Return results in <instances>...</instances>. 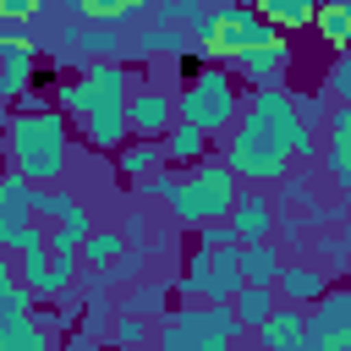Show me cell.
I'll use <instances>...</instances> for the list:
<instances>
[{
    "mask_svg": "<svg viewBox=\"0 0 351 351\" xmlns=\"http://www.w3.org/2000/svg\"><path fill=\"white\" fill-rule=\"evenodd\" d=\"M230 176L241 186H269L280 181L296 159L313 170L318 165V132L296 121L291 88H247L236 121L225 126V154Z\"/></svg>",
    "mask_w": 351,
    "mask_h": 351,
    "instance_id": "1",
    "label": "cell"
},
{
    "mask_svg": "<svg viewBox=\"0 0 351 351\" xmlns=\"http://www.w3.org/2000/svg\"><path fill=\"white\" fill-rule=\"evenodd\" d=\"M71 115L49 99H33V104H11L5 126H0V154H5V170H16L22 181L44 186V181H60L66 165H71Z\"/></svg>",
    "mask_w": 351,
    "mask_h": 351,
    "instance_id": "2",
    "label": "cell"
},
{
    "mask_svg": "<svg viewBox=\"0 0 351 351\" xmlns=\"http://www.w3.org/2000/svg\"><path fill=\"white\" fill-rule=\"evenodd\" d=\"M236 110H241V82L230 77L225 60H203L186 82H176V121L203 126L214 143L225 137V126L236 121Z\"/></svg>",
    "mask_w": 351,
    "mask_h": 351,
    "instance_id": "3",
    "label": "cell"
},
{
    "mask_svg": "<svg viewBox=\"0 0 351 351\" xmlns=\"http://www.w3.org/2000/svg\"><path fill=\"white\" fill-rule=\"evenodd\" d=\"M269 33H274V27L252 11V0H230V5H219V11H203V16L186 27V38L203 44L214 60H230V55L252 49V44H263Z\"/></svg>",
    "mask_w": 351,
    "mask_h": 351,
    "instance_id": "4",
    "label": "cell"
},
{
    "mask_svg": "<svg viewBox=\"0 0 351 351\" xmlns=\"http://www.w3.org/2000/svg\"><path fill=\"white\" fill-rule=\"evenodd\" d=\"M241 285V269H236V247H197L181 258V274L170 280V296L176 302H230V291Z\"/></svg>",
    "mask_w": 351,
    "mask_h": 351,
    "instance_id": "5",
    "label": "cell"
},
{
    "mask_svg": "<svg viewBox=\"0 0 351 351\" xmlns=\"http://www.w3.org/2000/svg\"><path fill=\"white\" fill-rule=\"evenodd\" d=\"M154 346H165V351H225L230 340L214 329L208 302H186V307H165L154 318Z\"/></svg>",
    "mask_w": 351,
    "mask_h": 351,
    "instance_id": "6",
    "label": "cell"
},
{
    "mask_svg": "<svg viewBox=\"0 0 351 351\" xmlns=\"http://www.w3.org/2000/svg\"><path fill=\"white\" fill-rule=\"evenodd\" d=\"M225 66H230V77H236L241 88H285V77H291V66H296V44H291V33H269L263 44L230 55Z\"/></svg>",
    "mask_w": 351,
    "mask_h": 351,
    "instance_id": "7",
    "label": "cell"
},
{
    "mask_svg": "<svg viewBox=\"0 0 351 351\" xmlns=\"http://www.w3.org/2000/svg\"><path fill=\"white\" fill-rule=\"evenodd\" d=\"M77 252H49V247H33V252H16V280L33 291V302H60L77 291Z\"/></svg>",
    "mask_w": 351,
    "mask_h": 351,
    "instance_id": "8",
    "label": "cell"
},
{
    "mask_svg": "<svg viewBox=\"0 0 351 351\" xmlns=\"http://www.w3.org/2000/svg\"><path fill=\"white\" fill-rule=\"evenodd\" d=\"M307 329H302V351H351V291L329 285L318 302H307Z\"/></svg>",
    "mask_w": 351,
    "mask_h": 351,
    "instance_id": "9",
    "label": "cell"
},
{
    "mask_svg": "<svg viewBox=\"0 0 351 351\" xmlns=\"http://www.w3.org/2000/svg\"><path fill=\"white\" fill-rule=\"evenodd\" d=\"M176 126V88L154 77H132L126 93V132L132 137H165Z\"/></svg>",
    "mask_w": 351,
    "mask_h": 351,
    "instance_id": "10",
    "label": "cell"
},
{
    "mask_svg": "<svg viewBox=\"0 0 351 351\" xmlns=\"http://www.w3.org/2000/svg\"><path fill=\"white\" fill-rule=\"evenodd\" d=\"M318 165H324V176H329V186L335 192H346L351 186V104H329V115L318 121Z\"/></svg>",
    "mask_w": 351,
    "mask_h": 351,
    "instance_id": "11",
    "label": "cell"
},
{
    "mask_svg": "<svg viewBox=\"0 0 351 351\" xmlns=\"http://www.w3.org/2000/svg\"><path fill=\"white\" fill-rule=\"evenodd\" d=\"M274 219H280V208H274L269 186H241V192L230 197V208H225V225L236 230V241H263V236H274Z\"/></svg>",
    "mask_w": 351,
    "mask_h": 351,
    "instance_id": "12",
    "label": "cell"
},
{
    "mask_svg": "<svg viewBox=\"0 0 351 351\" xmlns=\"http://www.w3.org/2000/svg\"><path fill=\"white\" fill-rule=\"evenodd\" d=\"M329 285H335V274H329L318 258H307V252H302V258L285 252V263H280V274H274V296H280V302H296V307L318 302Z\"/></svg>",
    "mask_w": 351,
    "mask_h": 351,
    "instance_id": "13",
    "label": "cell"
},
{
    "mask_svg": "<svg viewBox=\"0 0 351 351\" xmlns=\"http://www.w3.org/2000/svg\"><path fill=\"white\" fill-rule=\"evenodd\" d=\"M302 329H307V307H296V302H274L247 335H252L263 351H302Z\"/></svg>",
    "mask_w": 351,
    "mask_h": 351,
    "instance_id": "14",
    "label": "cell"
},
{
    "mask_svg": "<svg viewBox=\"0 0 351 351\" xmlns=\"http://www.w3.org/2000/svg\"><path fill=\"white\" fill-rule=\"evenodd\" d=\"M186 49V27H170V22H148V27H137V38L126 44V55H132V66H148V60H170V55H181Z\"/></svg>",
    "mask_w": 351,
    "mask_h": 351,
    "instance_id": "15",
    "label": "cell"
},
{
    "mask_svg": "<svg viewBox=\"0 0 351 351\" xmlns=\"http://www.w3.org/2000/svg\"><path fill=\"white\" fill-rule=\"evenodd\" d=\"M280 263H285V247H280L274 236H263V241H236V269H241V280H252V285H274Z\"/></svg>",
    "mask_w": 351,
    "mask_h": 351,
    "instance_id": "16",
    "label": "cell"
},
{
    "mask_svg": "<svg viewBox=\"0 0 351 351\" xmlns=\"http://www.w3.org/2000/svg\"><path fill=\"white\" fill-rule=\"evenodd\" d=\"M110 159H115V176L121 181H143V176H154L165 165V148H159V137H126Z\"/></svg>",
    "mask_w": 351,
    "mask_h": 351,
    "instance_id": "17",
    "label": "cell"
},
{
    "mask_svg": "<svg viewBox=\"0 0 351 351\" xmlns=\"http://www.w3.org/2000/svg\"><path fill=\"white\" fill-rule=\"evenodd\" d=\"M159 148H165V165H197L203 154H214V137L203 126H192V121H176L159 137Z\"/></svg>",
    "mask_w": 351,
    "mask_h": 351,
    "instance_id": "18",
    "label": "cell"
},
{
    "mask_svg": "<svg viewBox=\"0 0 351 351\" xmlns=\"http://www.w3.org/2000/svg\"><path fill=\"white\" fill-rule=\"evenodd\" d=\"M307 27L318 33V44L329 55L335 49H351V0H318V11H313Z\"/></svg>",
    "mask_w": 351,
    "mask_h": 351,
    "instance_id": "19",
    "label": "cell"
},
{
    "mask_svg": "<svg viewBox=\"0 0 351 351\" xmlns=\"http://www.w3.org/2000/svg\"><path fill=\"white\" fill-rule=\"evenodd\" d=\"M115 307H126V313H143V318H159V313L170 307V280H148V274H137L132 285H121Z\"/></svg>",
    "mask_w": 351,
    "mask_h": 351,
    "instance_id": "20",
    "label": "cell"
},
{
    "mask_svg": "<svg viewBox=\"0 0 351 351\" xmlns=\"http://www.w3.org/2000/svg\"><path fill=\"white\" fill-rule=\"evenodd\" d=\"M49 329H55V318H38V313L5 318L0 324V351H44L49 346Z\"/></svg>",
    "mask_w": 351,
    "mask_h": 351,
    "instance_id": "21",
    "label": "cell"
},
{
    "mask_svg": "<svg viewBox=\"0 0 351 351\" xmlns=\"http://www.w3.org/2000/svg\"><path fill=\"white\" fill-rule=\"evenodd\" d=\"M121 247H126L121 225H99V219H93V225H88V236L77 241V263H82V269H104Z\"/></svg>",
    "mask_w": 351,
    "mask_h": 351,
    "instance_id": "22",
    "label": "cell"
},
{
    "mask_svg": "<svg viewBox=\"0 0 351 351\" xmlns=\"http://www.w3.org/2000/svg\"><path fill=\"white\" fill-rule=\"evenodd\" d=\"M252 11L274 27V33H302L318 11V0H252Z\"/></svg>",
    "mask_w": 351,
    "mask_h": 351,
    "instance_id": "23",
    "label": "cell"
},
{
    "mask_svg": "<svg viewBox=\"0 0 351 351\" xmlns=\"http://www.w3.org/2000/svg\"><path fill=\"white\" fill-rule=\"evenodd\" d=\"M280 296H274V285H252V280H241L236 291H230V307H236V318H241V329H252L269 307H274Z\"/></svg>",
    "mask_w": 351,
    "mask_h": 351,
    "instance_id": "24",
    "label": "cell"
},
{
    "mask_svg": "<svg viewBox=\"0 0 351 351\" xmlns=\"http://www.w3.org/2000/svg\"><path fill=\"white\" fill-rule=\"evenodd\" d=\"M27 192H33V181H22L16 170H0V230L33 214V208H27Z\"/></svg>",
    "mask_w": 351,
    "mask_h": 351,
    "instance_id": "25",
    "label": "cell"
},
{
    "mask_svg": "<svg viewBox=\"0 0 351 351\" xmlns=\"http://www.w3.org/2000/svg\"><path fill=\"white\" fill-rule=\"evenodd\" d=\"M71 5V16H82V22H126V16H137L148 0H66Z\"/></svg>",
    "mask_w": 351,
    "mask_h": 351,
    "instance_id": "26",
    "label": "cell"
},
{
    "mask_svg": "<svg viewBox=\"0 0 351 351\" xmlns=\"http://www.w3.org/2000/svg\"><path fill=\"white\" fill-rule=\"evenodd\" d=\"M88 208H77V214H66V219H55V225H44V247L49 252H77V241L88 236Z\"/></svg>",
    "mask_w": 351,
    "mask_h": 351,
    "instance_id": "27",
    "label": "cell"
},
{
    "mask_svg": "<svg viewBox=\"0 0 351 351\" xmlns=\"http://www.w3.org/2000/svg\"><path fill=\"white\" fill-rule=\"evenodd\" d=\"M104 329H110V340H115V346H148V340H154V318L126 313V307H115Z\"/></svg>",
    "mask_w": 351,
    "mask_h": 351,
    "instance_id": "28",
    "label": "cell"
},
{
    "mask_svg": "<svg viewBox=\"0 0 351 351\" xmlns=\"http://www.w3.org/2000/svg\"><path fill=\"white\" fill-rule=\"evenodd\" d=\"M324 99H329V104H351V55H346V49H335V55H329Z\"/></svg>",
    "mask_w": 351,
    "mask_h": 351,
    "instance_id": "29",
    "label": "cell"
},
{
    "mask_svg": "<svg viewBox=\"0 0 351 351\" xmlns=\"http://www.w3.org/2000/svg\"><path fill=\"white\" fill-rule=\"evenodd\" d=\"M0 247H5L11 258H16V252H33V247H44V225L27 214V219H16V225L0 230Z\"/></svg>",
    "mask_w": 351,
    "mask_h": 351,
    "instance_id": "30",
    "label": "cell"
},
{
    "mask_svg": "<svg viewBox=\"0 0 351 351\" xmlns=\"http://www.w3.org/2000/svg\"><path fill=\"white\" fill-rule=\"evenodd\" d=\"M82 296H88V302H82V313H77V318H82V335L93 340V335L110 324V313H115V307H110V291H99V285H88Z\"/></svg>",
    "mask_w": 351,
    "mask_h": 351,
    "instance_id": "31",
    "label": "cell"
},
{
    "mask_svg": "<svg viewBox=\"0 0 351 351\" xmlns=\"http://www.w3.org/2000/svg\"><path fill=\"white\" fill-rule=\"evenodd\" d=\"M291 110H296V121H302V126H313V132H318V121L329 115V99H324V88H307V93H291Z\"/></svg>",
    "mask_w": 351,
    "mask_h": 351,
    "instance_id": "32",
    "label": "cell"
},
{
    "mask_svg": "<svg viewBox=\"0 0 351 351\" xmlns=\"http://www.w3.org/2000/svg\"><path fill=\"white\" fill-rule=\"evenodd\" d=\"M154 16L170 22V27H192L203 16V0H154Z\"/></svg>",
    "mask_w": 351,
    "mask_h": 351,
    "instance_id": "33",
    "label": "cell"
},
{
    "mask_svg": "<svg viewBox=\"0 0 351 351\" xmlns=\"http://www.w3.org/2000/svg\"><path fill=\"white\" fill-rule=\"evenodd\" d=\"M22 313H33V291H27L22 280H5V285H0V324H5V318H22Z\"/></svg>",
    "mask_w": 351,
    "mask_h": 351,
    "instance_id": "34",
    "label": "cell"
},
{
    "mask_svg": "<svg viewBox=\"0 0 351 351\" xmlns=\"http://www.w3.org/2000/svg\"><path fill=\"white\" fill-rule=\"evenodd\" d=\"M192 236H197V247H236V230L225 219H203V225H192Z\"/></svg>",
    "mask_w": 351,
    "mask_h": 351,
    "instance_id": "35",
    "label": "cell"
},
{
    "mask_svg": "<svg viewBox=\"0 0 351 351\" xmlns=\"http://www.w3.org/2000/svg\"><path fill=\"white\" fill-rule=\"evenodd\" d=\"M121 236H126V247H143L148 241V214H126L121 219Z\"/></svg>",
    "mask_w": 351,
    "mask_h": 351,
    "instance_id": "36",
    "label": "cell"
},
{
    "mask_svg": "<svg viewBox=\"0 0 351 351\" xmlns=\"http://www.w3.org/2000/svg\"><path fill=\"white\" fill-rule=\"evenodd\" d=\"M44 11V0H0V16H16V22H33Z\"/></svg>",
    "mask_w": 351,
    "mask_h": 351,
    "instance_id": "37",
    "label": "cell"
},
{
    "mask_svg": "<svg viewBox=\"0 0 351 351\" xmlns=\"http://www.w3.org/2000/svg\"><path fill=\"white\" fill-rule=\"evenodd\" d=\"M0 44H33L27 22H16V16H0Z\"/></svg>",
    "mask_w": 351,
    "mask_h": 351,
    "instance_id": "38",
    "label": "cell"
},
{
    "mask_svg": "<svg viewBox=\"0 0 351 351\" xmlns=\"http://www.w3.org/2000/svg\"><path fill=\"white\" fill-rule=\"evenodd\" d=\"M5 280H16V258L0 247V285H5Z\"/></svg>",
    "mask_w": 351,
    "mask_h": 351,
    "instance_id": "39",
    "label": "cell"
}]
</instances>
